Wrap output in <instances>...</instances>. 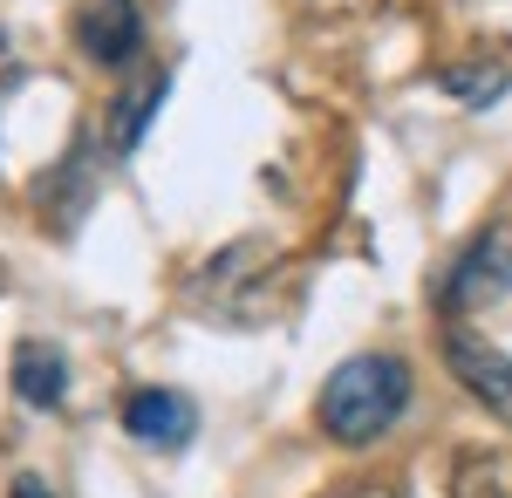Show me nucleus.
<instances>
[{
  "label": "nucleus",
  "mask_w": 512,
  "mask_h": 498,
  "mask_svg": "<svg viewBox=\"0 0 512 498\" xmlns=\"http://www.w3.org/2000/svg\"><path fill=\"white\" fill-rule=\"evenodd\" d=\"M14 498H55V492H48L41 478H14Z\"/></svg>",
  "instance_id": "nucleus-10"
},
{
  "label": "nucleus",
  "mask_w": 512,
  "mask_h": 498,
  "mask_svg": "<svg viewBox=\"0 0 512 498\" xmlns=\"http://www.w3.org/2000/svg\"><path fill=\"white\" fill-rule=\"evenodd\" d=\"M76 41H82V55H89L96 69L137 62V48H144V14H137V0H89L82 21H76Z\"/></svg>",
  "instance_id": "nucleus-4"
},
{
  "label": "nucleus",
  "mask_w": 512,
  "mask_h": 498,
  "mask_svg": "<svg viewBox=\"0 0 512 498\" xmlns=\"http://www.w3.org/2000/svg\"><path fill=\"white\" fill-rule=\"evenodd\" d=\"M123 430L137 444H151V451H185L192 430H198V410H192L185 389H137L123 403Z\"/></svg>",
  "instance_id": "nucleus-5"
},
{
  "label": "nucleus",
  "mask_w": 512,
  "mask_h": 498,
  "mask_svg": "<svg viewBox=\"0 0 512 498\" xmlns=\"http://www.w3.org/2000/svg\"><path fill=\"white\" fill-rule=\"evenodd\" d=\"M444 362H451V376L478 396V410H492L499 423H512V355L492 342H478L472 328H451L444 335Z\"/></svg>",
  "instance_id": "nucleus-3"
},
{
  "label": "nucleus",
  "mask_w": 512,
  "mask_h": 498,
  "mask_svg": "<svg viewBox=\"0 0 512 498\" xmlns=\"http://www.w3.org/2000/svg\"><path fill=\"white\" fill-rule=\"evenodd\" d=\"M14 396L35 403V410H55V403L69 396V362H62L55 348H41V342H21L14 348Z\"/></svg>",
  "instance_id": "nucleus-6"
},
{
  "label": "nucleus",
  "mask_w": 512,
  "mask_h": 498,
  "mask_svg": "<svg viewBox=\"0 0 512 498\" xmlns=\"http://www.w3.org/2000/svg\"><path fill=\"white\" fill-rule=\"evenodd\" d=\"M451 498H512V451H472L451 478Z\"/></svg>",
  "instance_id": "nucleus-7"
},
{
  "label": "nucleus",
  "mask_w": 512,
  "mask_h": 498,
  "mask_svg": "<svg viewBox=\"0 0 512 498\" xmlns=\"http://www.w3.org/2000/svg\"><path fill=\"white\" fill-rule=\"evenodd\" d=\"M158 103H164V76H151L144 89H130V103L110 116V144H117V151H137V137H144V123L158 116Z\"/></svg>",
  "instance_id": "nucleus-8"
},
{
  "label": "nucleus",
  "mask_w": 512,
  "mask_h": 498,
  "mask_svg": "<svg viewBox=\"0 0 512 498\" xmlns=\"http://www.w3.org/2000/svg\"><path fill=\"white\" fill-rule=\"evenodd\" d=\"M403 410H410V369L396 355H349L315 396L321 430L335 444H349V451L390 437L396 423H403Z\"/></svg>",
  "instance_id": "nucleus-1"
},
{
  "label": "nucleus",
  "mask_w": 512,
  "mask_h": 498,
  "mask_svg": "<svg viewBox=\"0 0 512 498\" xmlns=\"http://www.w3.org/2000/svg\"><path fill=\"white\" fill-rule=\"evenodd\" d=\"M342 498H403V492H390V485H355V492H342Z\"/></svg>",
  "instance_id": "nucleus-11"
},
{
  "label": "nucleus",
  "mask_w": 512,
  "mask_h": 498,
  "mask_svg": "<svg viewBox=\"0 0 512 498\" xmlns=\"http://www.w3.org/2000/svg\"><path fill=\"white\" fill-rule=\"evenodd\" d=\"M506 294H512V226H485L444 280V307L465 314V307H492Z\"/></svg>",
  "instance_id": "nucleus-2"
},
{
  "label": "nucleus",
  "mask_w": 512,
  "mask_h": 498,
  "mask_svg": "<svg viewBox=\"0 0 512 498\" xmlns=\"http://www.w3.org/2000/svg\"><path fill=\"white\" fill-rule=\"evenodd\" d=\"M444 89H451V96H458V103H478V110H485V103H499V96H506V69H492V62H465V69H444Z\"/></svg>",
  "instance_id": "nucleus-9"
}]
</instances>
